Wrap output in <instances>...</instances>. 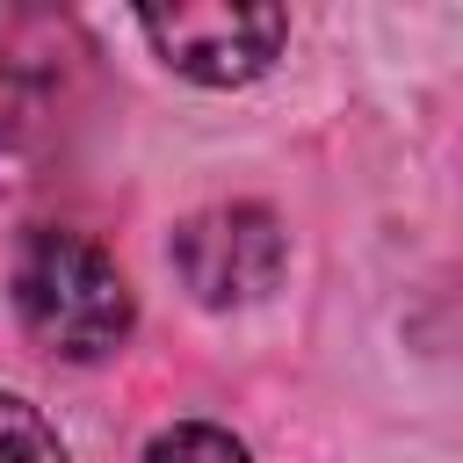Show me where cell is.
<instances>
[{
    "label": "cell",
    "mask_w": 463,
    "mask_h": 463,
    "mask_svg": "<svg viewBox=\"0 0 463 463\" xmlns=\"http://www.w3.org/2000/svg\"><path fill=\"white\" fill-rule=\"evenodd\" d=\"M137 29L152 36V51L203 80V87H246L275 65L289 14L282 7H253V0H174V7H145Z\"/></svg>",
    "instance_id": "7a4b0ae2"
},
{
    "label": "cell",
    "mask_w": 463,
    "mask_h": 463,
    "mask_svg": "<svg viewBox=\"0 0 463 463\" xmlns=\"http://www.w3.org/2000/svg\"><path fill=\"white\" fill-rule=\"evenodd\" d=\"M36 123V87L14 65V51H0V166H22V137ZM7 181V174H0Z\"/></svg>",
    "instance_id": "8992f818"
},
{
    "label": "cell",
    "mask_w": 463,
    "mask_h": 463,
    "mask_svg": "<svg viewBox=\"0 0 463 463\" xmlns=\"http://www.w3.org/2000/svg\"><path fill=\"white\" fill-rule=\"evenodd\" d=\"M145 463H246V441L224 434V427H210V420H181V427L152 434Z\"/></svg>",
    "instance_id": "277c9868"
},
{
    "label": "cell",
    "mask_w": 463,
    "mask_h": 463,
    "mask_svg": "<svg viewBox=\"0 0 463 463\" xmlns=\"http://www.w3.org/2000/svg\"><path fill=\"white\" fill-rule=\"evenodd\" d=\"M14 318L43 354L101 362L130 340L137 304L123 268L80 232H29L14 253Z\"/></svg>",
    "instance_id": "6da1fadb"
},
{
    "label": "cell",
    "mask_w": 463,
    "mask_h": 463,
    "mask_svg": "<svg viewBox=\"0 0 463 463\" xmlns=\"http://www.w3.org/2000/svg\"><path fill=\"white\" fill-rule=\"evenodd\" d=\"M0 463H65L51 420H43L36 405L7 398V391H0Z\"/></svg>",
    "instance_id": "5b68a950"
},
{
    "label": "cell",
    "mask_w": 463,
    "mask_h": 463,
    "mask_svg": "<svg viewBox=\"0 0 463 463\" xmlns=\"http://www.w3.org/2000/svg\"><path fill=\"white\" fill-rule=\"evenodd\" d=\"M282 260H289V239L260 203H224V210H203L174 232L181 282L195 289V304H217V311L268 297L282 282Z\"/></svg>",
    "instance_id": "3957f363"
}]
</instances>
